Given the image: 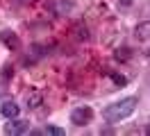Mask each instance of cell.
<instances>
[{
	"label": "cell",
	"mask_w": 150,
	"mask_h": 136,
	"mask_svg": "<svg viewBox=\"0 0 150 136\" xmlns=\"http://www.w3.org/2000/svg\"><path fill=\"white\" fill-rule=\"evenodd\" d=\"M137 102H139V100L134 98V95L123 98V100H118V102H112V104L105 107L103 118L107 120V123H121V120H125V118H130L132 113H134Z\"/></svg>",
	"instance_id": "cell-1"
},
{
	"label": "cell",
	"mask_w": 150,
	"mask_h": 136,
	"mask_svg": "<svg viewBox=\"0 0 150 136\" xmlns=\"http://www.w3.org/2000/svg\"><path fill=\"white\" fill-rule=\"evenodd\" d=\"M41 134H46V136H66V129H62V127H57V125H48Z\"/></svg>",
	"instance_id": "cell-6"
},
{
	"label": "cell",
	"mask_w": 150,
	"mask_h": 136,
	"mask_svg": "<svg viewBox=\"0 0 150 136\" xmlns=\"http://www.w3.org/2000/svg\"><path fill=\"white\" fill-rule=\"evenodd\" d=\"M30 132V123L25 120H16V118H9V123L5 125V134H28Z\"/></svg>",
	"instance_id": "cell-3"
},
{
	"label": "cell",
	"mask_w": 150,
	"mask_h": 136,
	"mask_svg": "<svg viewBox=\"0 0 150 136\" xmlns=\"http://www.w3.org/2000/svg\"><path fill=\"white\" fill-rule=\"evenodd\" d=\"M41 93H37V91H34V93H30L28 95V109H37L39 104H41Z\"/></svg>",
	"instance_id": "cell-7"
},
{
	"label": "cell",
	"mask_w": 150,
	"mask_h": 136,
	"mask_svg": "<svg viewBox=\"0 0 150 136\" xmlns=\"http://www.w3.org/2000/svg\"><path fill=\"white\" fill-rule=\"evenodd\" d=\"M114 57H116L118 61H127V59L132 57V52H130V48H118V50L114 52Z\"/></svg>",
	"instance_id": "cell-9"
},
{
	"label": "cell",
	"mask_w": 150,
	"mask_h": 136,
	"mask_svg": "<svg viewBox=\"0 0 150 136\" xmlns=\"http://www.w3.org/2000/svg\"><path fill=\"white\" fill-rule=\"evenodd\" d=\"M91 120H93V109L91 107H77V109H73V113H71V123L77 125V127L89 125Z\"/></svg>",
	"instance_id": "cell-2"
},
{
	"label": "cell",
	"mask_w": 150,
	"mask_h": 136,
	"mask_svg": "<svg viewBox=\"0 0 150 136\" xmlns=\"http://www.w3.org/2000/svg\"><path fill=\"white\" fill-rule=\"evenodd\" d=\"M146 57H148V61H150V50H148V52H146Z\"/></svg>",
	"instance_id": "cell-11"
},
{
	"label": "cell",
	"mask_w": 150,
	"mask_h": 136,
	"mask_svg": "<svg viewBox=\"0 0 150 136\" xmlns=\"http://www.w3.org/2000/svg\"><path fill=\"white\" fill-rule=\"evenodd\" d=\"M112 80L116 82V84H121V86H123V84H127V80H125L123 75H112Z\"/></svg>",
	"instance_id": "cell-10"
},
{
	"label": "cell",
	"mask_w": 150,
	"mask_h": 136,
	"mask_svg": "<svg viewBox=\"0 0 150 136\" xmlns=\"http://www.w3.org/2000/svg\"><path fill=\"white\" fill-rule=\"evenodd\" d=\"M18 111L21 109H18V104H16L14 100H7V102L0 104V113L7 118V120H9V118H18Z\"/></svg>",
	"instance_id": "cell-4"
},
{
	"label": "cell",
	"mask_w": 150,
	"mask_h": 136,
	"mask_svg": "<svg viewBox=\"0 0 150 136\" xmlns=\"http://www.w3.org/2000/svg\"><path fill=\"white\" fill-rule=\"evenodd\" d=\"M146 132H148V134H150V125H148V127H146Z\"/></svg>",
	"instance_id": "cell-12"
},
{
	"label": "cell",
	"mask_w": 150,
	"mask_h": 136,
	"mask_svg": "<svg viewBox=\"0 0 150 136\" xmlns=\"http://www.w3.org/2000/svg\"><path fill=\"white\" fill-rule=\"evenodd\" d=\"M0 36H2V41L9 45V48H16V45H18V36H16V34H11V32H2Z\"/></svg>",
	"instance_id": "cell-8"
},
{
	"label": "cell",
	"mask_w": 150,
	"mask_h": 136,
	"mask_svg": "<svg viewBox=\"0 0 150 136\" xmlns=\"http://www.w3.org/2000/svg\"><path fill=\"white\" fill-rule=\"evenodd\" d=\"M134 36L139 41H148L150 39V20H141L139 25L134 27Z\"/></svg>",
	"instance_id": "cell-5"
}]
</instances>
